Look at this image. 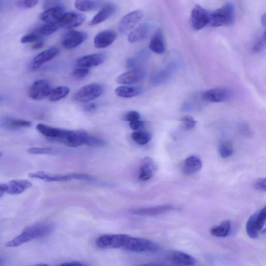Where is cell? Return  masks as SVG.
<instances>
[{
  "label": "cell",
  "instance_id": "7a4b0ae2",
  "mask_svg": "<svg viewBox=\"0 0 266 266\" xmlns=\"http://www.w3.org/2000/svg\"><path fill=\"white\" fill-rule=\"evenodd\" d=\"M236 9L234 3L229 1L222 7L209 12L207 25L212 27L231 26L235 23Z\"/></svg>",
  "mask_w": 266,
  "mask_h": 266
},
{
  "label": "cell",
  "instance_id": "c3c4849f",
  "mask_svg": "<svg viewBox=\"0 0 266 266\" xmlns=\"http://www.w3.org/2000/svg\"><path fill=\"white\" fill-rule=\"evenodd\" d=\"M145 122L140 120L130 122V127L131 129L134 131H138L145 126Z\"/></svg>",
  "mask_w": 266,
  "mask_h": 266
},
{
  "label": "cell",
  "instance_id": "836d02e7",
  "mask_svg": "<svg viewBox=\"0 0 266 266\" xmlns=\"http://www.w3.org/2000/svg\"><path fill=\"white\" fill-rule=\"evenodd\" d=\"M132 138L140 145H145L152 138L151 133L146 131H136L132 134Z\"/></svg>",
  "mask_w": 266,
  "mask_h": 266
},
{
  "label": "cell",
  "instance_id": "e0dca14e",
  "mask_svg": "<svg viewBox=\"0 0 266 266\" xmlns=\"http://www.w3.org/2000/svg\"><path fill=\"white\" fill-rule=\"evenodd\" d=\"M88 133L83 130L69 131L68 134L61 142L70 147H77L85 145Z\"/></svg>",
  "mask_w": 266,
  "mask_h": 266
},
{
  "label": "cell",
  "instance_id": "7c38bea8",
  "mask_svg": "<svg viewBox=\"0 0 266 266\" xmlns=\"http://www.w3.org/2000/svg\"><path fill=\"white\" fill-rule=\"evenodd\" d=\"M232 97V93L227 88L216 87L205 91L203 98L205 101L212 103H220L229 101Z\"/></svg>",
  "mask_w": 266,
  "mask_h": 266
},
{
  "label": "cell",
  "instance_id": "d4e9b609",
  "mask_svg": "<svg viewBox=\"0 0 266 266\" xmlns=\"http://www.w3.org/2000/svg\"><path fill=\"white\" fill-rule=\"evenodd\" d=\"M65 13V9L61 6H55L47 9L42 13L40 19L48 23H56L58 22Z\"/></svg>",
  "mask_w": 266,
  "mask_h": 266
},
{
  "label": "cell",
  "instance_id": "277c9868",
  "mask_svg": "<svg viewBox=\"0 0 266 266\" xmlns=\"http://www.w3.org/2000/svg\"><path fill=\"white\" fill-rule=\"evenodd\" d=\"M123 249L136 253H149L158 251L159 247L149 239L129 236Z\"/></svg>",
  "mask_w": 266,
  "mask_h": 266
},
{
  "label": "cell",
  "instance_id": "681fc988",
  "mask_svg": "<svg viewBox=\"0 0 266 266\" xmlns=\"http://www.w3.org/2000/svg\"><path fill=\"white\" fill-rule=\"evenodd\" d=\"M45 7L47 9L55 6H60V0H46L45 1Z\"/></svg>",
  "mask_w": 266,
  "mask_h": 266
},
{
  "label": "cell",
  "instance_id": "f907efd6",
  "mask_svg": "<svg viewBox=\"0 0 266 266\" xmlns=\"http://www.w3.org/2000/svg\"><path fill=\"white\" fill-rule=\"evenodd\" d=\"M84 110L87 113L94 112L96 109V105L94 103L88 104L84 106Z\"/></svg>",
  "mask_w": 266,
  "mask_h": 266
},
{
  "label": "cell",
  "instance_id": "680465c9",
  "mask_svg": "<svg viewBox=\"0 0 266 266\" xmlns=\"http://www.w3.org/2000/svg\"><path fill=\"white\" fill-rule=\"evenodd\" d=\"M2 5V2L0 1V7H1V5Z\"/></svg>",
  "mask_w": 266,
  "mask_h": 266
},
{
  "label": "cell",
  "instance_id": "cb8c5ba5",
  "mask_svg": "<svg viewBox=\"0 0 266 266\" xmlns=\"http://www.w3.org/2000/svg\"><path fill=\"white\" fill-rule=\"evenodd\" d=\"M151 25L148 22L141 24L137 28L130 33L128 37L129 41L135 43L145 39L149 34Z\"/></svg>",
  "mask_w": 266,
  "mask_h": 266
},
{
  "label": "cell",
  "instance_id": "ab89813d",
  "mask_svg": "<svg viewBox=\"0 0 266 266\" xmlns=\"http://www.w3.org/2000/svg\"><path fill=\"white\" fill-rule=\"evenodd\" d=\"M88 68L79 67L75 69L71 73L73 78L76 80H80L85 78L90 73Z\"/></svg>",
  "mask_w": 266,
  "mask_h": 266
},
{
  "label": "cell",
  "instance_id": "60d3db41",
  "mask_svg": "<svg viewBox=\"0 0 266 266\" xmlns=\"http://www.w3.org/2000/svg\"><path fill=\"white\" fill-rule=\"evenodd\" d=\"M181 121L184 128L186 130H191L196 126L197 121L191 116H186L183 117Z\"/></svg>",
  "mask_w": 266,
  "mask_h": 266
},
{
  "label": "cell",
  "instance_id": "f5cc1de1",
  "mask_svg": "<svg viewBox=\"0 0 266 266\" xmlns=\"http://www.w3.org/2000/svg\"><path fill=\"white\" fill-rule=\"evenodd\" d=\"M44 42L39 40L33 44L32 48L33 50H38L42 48L44 46Z\"/></svg>",
  "mask_w": 266,
  "mask_h": 266
},
{
  "label": "cell",
  "instance_id": "603a6c76",
  "mask_svg": "<svg viewBox=\"0 0 266 266\" xmlns=\"http://www.w3.org/2000/svg\"><path fill=\"white\" fill-rule=\"evenodd\" d=\"M118 9L117 5L109 3L105 4L101 10L94 16L91 21L92 25H96L103 23L108 18L113 16Z\"/></svg>",
  "mask_w": 266,
  "mask_h": 266
},
{
  "label": "cell",
  "instance_id": "2e32d148",
  "mask_svg": "<svg viewBox=\"0 0 266 266\" xmlns=\"http://www.w3.org/2000/svg\"><path fill=\"white\" fill-rule=\"evenodd\" d=\"M107 59L106 55L104 53H98L85 55L76 61V65L79 67L89 68L101 65Z\"/></svg>",
  "mask_w": 266,
  "mask_h": 266
},
{
  "label": "cell",
  "instance_id": "d590c367",
  "mask_svg": "<svg viewBox=\"0 0 266 266\" xmlns=\"http://www.w3.org/2000/svg\"><path fill=\"white\" fill-rule=\"evenodd\" d=\"M220 156L224 159L230 157L234 153V147L229 141H224L220 143L218 148Z\"/></svg>",
  "mask_w": 266,
  "mask_h": 266
},
{
  "label": "cell",
  "instance_id": "816d5d0a",
  "mask_svg": "<svg viewBox=\"0 0 266 266\" xmlns=\"http://www.w3.org/2000/svg\"><path fill=\"white\" fill-rule=\"evenodd\" d=\"M8 191L7 184L0 183V198L2 197Z\"/></svg>",
  "mask_w": 266,
  "mask_h": 266
},
{
  "label": "cell",
  "instance_id": "b9f144b4",
  "mask_svg": "<svg viewBox=\"0 0 266 266\" xmlns=\"http://www.w3.org/2000/svg\"><path fill=\"white\" fill-rule=\"evenodd\" d=\"M170 74V70H165L159 72L156 76L153 77V82L156 84H159L165 82L168 78Z\"/></svg>",
  "mask_w": 266,
  "mask_h": 266
},
{
  "label": "cell",
  "instance_id": "f6af8a7d",
  "mask_svg": "<svg viewBox=\"0 0 266 266\" xmlns=\"http://www.w3.org/2000/svg\"><path fill=\"white\" fill-rule=\"evenodd\" d=\"M140 118V114L136 111H130V112L125 115L123 119L130 123V122L139 120Z\"/></svg>",
  "mask_w": 266,
  "mask_h": 266
},
{
  "label": "cell",
  "instance_id": "8fae6325",
  "mask_svg": "<svg viewBox=\"0 0 266 266\" xmlns=\"http://www.w3.org/2000/svg\"><path fill=\"white\" fill-rule=\"evenodd\" d=\"M146 75L147 71L145 69L137 67L119 75L117 82L121 84H133L142 81Z\"/></svg>",
  "mask_w": 266,
  "mask_h": 266
},
{
  "label": "cell",
  "instance_id": "83f0119b",
  "mask_svg": "<svg viewBox=\"0 0 266 266\" xmlns=\"http://www.w3.org/2000/svg\"><path fill=\"white\" fill-rule=\"evenodd\" d=\"M202 167V162L201 159L197 156H192L185 160L183 171L185 175H193L200 170Z\"/></svg>",
  "mask_w": 266,
  "mask_h": 266
},
{
  "label": "cell",
  "instance_id": "52a82bcc",
  "mask_svg": "<svg viewBox=\"0 0 266 266\" xmlns=\"http://www.w3.org/2000/svg\"><path fill=\"white\" fill-rule=\"evenodd\" d=\"M128 236L124 234L104 235L97 238L96 245L102 249H124Z\"/></svg>",
  "mask_w": 266,
  "mask_h": 266
},
{
  "label": "cell",
  "instance_id": "4316f807",
  "mask_svg": "<svg viewBox=\"0 0 266 266\" xmlns=\"http://www.w3.org/2000/svg\"><path fill=\"white\" fill-rule=\"evenodd\" d=\"M150 49L157 54H162L165 52V45L163 32L158 28L154 33L149 44Z\"/></svg>",
  "mask_w": 266,
  "mask_h": 266
},
{
  "label": "cell",
  "instance_id": "30bf717a",
  "mask_svg": "<svg viewBox=\"0 0 266 266\" xmlns=\"http://www.w3.org/2000/svg\"><path fill=\"white\" fill-rule=\"evenodd\" d=\"M51 90L50 85L47 81L39 80L31 85L28 94L32 99L40 101L49 97Z\"/></svg>",
  "mask_w": 266,
  "mask_h": 266
},
{
  "label": "cell",
  "instance_id": "ac0fdd59",
  "mask_svg": "<svg viewBox=\"0 0 266 266\" xmlns=\"http://www.w3.org/2000/svg\"><path fill=\"white\" fill-rule=\"evenodd\" d=\"M59 53V49L55 47H52L43 51L33 60L30 65L31 69L32 71L38 69L43 65L58 56Z\"/></svg>",
  "mask_w": 266,
  "mask_h": 266
},
{
  "label": "cell",
  "instance_id": "ba28073f",
  "mask_svg": "<svg viewBox=\"0 0 266 266\" xmlns=\"http://www.w3.org/2000/svg\"><path fill=\"white\" fill-rule=\"evenodd\" d=\"M86 32L70 30L66 32L62 39V46L65 49L71 50L80 45L87 38Z\"/></svg>",
  "mask_w": 266,
  "mask_h": 266
},
{
  "label": "cell",
  "instance_id": "7402d4cb",
  "mask_svg": "<svg viewBox=\"0 0 266 266\" xmlns=\"http://www.w3.org/2000/svg\"><path fill=\"white\" fill-rule=\"evenodd\" d=\"M156 170V165L153 160L149 157L144 158L140 168L139 180L141 181H147L150 180Z\"/></svg>",
  "mask_w": 266,
  "mask_h": 266
},
{
  "label": "cell",
  "instance_id": "44dd1931",
  "mask_svg": "<svg viewBox=\"0 0 266 266\" xmlns=\"http://www.w3.org/2000/svg\"><path fill=\"white\" fill-rule=\"evenodd\" d=\"M31 125L30 121L10 117H5L0 120V127L6 130H18L29 128Z\"/></svg>",
  "mask_w": 266,
  "mask_h": 266
},
{
  "label": "cell",
  "instance_id": "1f68e13d",
  "mask_svg": "<svg viewBox=\"0 0 266 266\" xmlns=\"http://www.w3.org/2000/svg\"><path fill=\"white\" fill-rule=\"evenodd\" d=\"M231 222L229 220H224L219 225L215 226L210 229V233L216 237H226L230 231Z\"/></svg>",
  "mask_w": 266,
  "mask_h": 266
},
{
  "label": "cell",
  "instance_id": "ee69618b",
  "mask_svg": "<svg viewBox=\"0 0 266 266\" xmlns=\"http://www.w3.org/2000/svg\"><path fill=\"white\" fill-rule=\"evenodd\" d=\"M41 36L39 33L36 32H33L29 33V34L24 36L21 39V42L22 43H29L33 42H36L40 40Z\"/></svg>",
  "mask_w": 266,
  "mask_h": 266
},
{
  "label": "cell",
  "instance_id": "9f6ffc18",
  "mask_svg": "<svg viewBox=\"0 0 266 266\" xmlns=\"http://www.w3.org/2000/svg\"><path fill=\"white\" fill-rule=\"evenodd\" d=\"M4 260L2 259H0V265H2L4 263Z\"/></svg>",
  "mask_w": 266,
  "mask_h": 266
},
{
  "label": "cell",
  "instance_id": "f546056e",
  "mask_svg": "<svg viewBox=\"0 0 266 266\" xmlns=\"http://www.w3.org/2000/svg\"><path fill=\"white\" fill-rule=\"evenodd\" d=\"M142 92V88L139 86H121L117 87L115 94L121 98H132L137 96Z\"/></svg>",
  "mask_w": 266,
  "mask_h": 266
},
{
  "label": "cell",
  "instance_id": "bcb514c9",
  "mask_svg": "<svg viewBox=\"0 0 266 266\" xmlns=\"http://www.w3.org/2000/svg\"><path fill=\"white\" fill-rule=\"evenodd\" d=\"M38 3V0H19L18 4L21 7L30 8L35 7Z\"/></svg>",
  "mask_w": 266,
  "mask_h": 266
},
{
  "label": "cell",
  "instance_id": "6da1fadb",
  "mask_svg": "<svg viewBox=\"0 0 266 266\" xmlns=\"http://www.w3.org/2000/svg\"><path fill=\"white\" fill-rule=\"evenodd\" d=\"M54 229L55 225L51 223H41L29 226L20 235L8 241L6 247L16 248L32 240L46 237Z\"/></svg>",
  "mask_w": 266,
  "mask_h": 266
},
{
  "label": "cell",
  "instance_id": "4dcf8cb0",
  "mask_svg": "<svg viewBox=\"0 0 266 266\" xmlns=\"http://www.w3.org/2000/svg\"><path fill=\"white\" fill-rule=\"evenodd\" d=\"M103 4L102 0H76L75 7L81 12H89L101 7Z\"/></svg>",
  "mask_w": 266,
  "mask_h": 266
},
{
  "label": "cell",
  "instance_id": "7dc6e473",
  "mask_svg": "<svg viewBox=\"0 0 266 266\" xmlns=\"http://www.w3.org/2000/svg\"><path fill=\"white\" fill-rule=\"evenodd\" d=\"M254 187L258 191L265 192L266 189V179L264 178L257 180L255 182Z\"/></svg>",
  "mask_w": 266,
  "mask_h": 266
},
{
  "label": "cell",
  "instance_id": "d6a6232c",
  "mask_svg": "<svg viewBox=\"0 0 266 266\" xmlns=\"http://www.w3.org/2000/svg\"><path fill=\"white\" fill-rule=\"evenodd\" d=\"M70 92V88L66 86H61L51 90L49 99L51 102H58L65 98Z\"/></svg>",
  "mask_w": 266,
  "mask_h": 266
},
{
  "label": "cell",
  "instance_id": "e575fe53",
  "mask_svg": "<svg viewBox=\"0 0 266 266\" xmlns=\"http://www.w3.org/2000/svg\"><path fill=\"white\" fill-rule=\"evenodd\" d=\"M60 28L58 22L56 23H48L41 27L37 32L41 36H50Z\"/></svg>",
  "mask_w": 266,
  "mask_h": 266
},
{
  "label": "cell",
  "instance_id": "11a10c76",
  "mask_svg": "<svg viewBox=\"0 0 266 266\" xmlns=\"http://www.w3.org/2000/svg\"><path fill=\"white\" fill-rule=\"evenodd\" d=\"M266 14L265 13L262 16L261 18L262 21V24L264 26H266Z\"/></svg>",
  "mask_w": 266,
  "mask_h": 266
},
{
  "label": "cell",
  "instance_id": "db71d44e",
  "mask_svg": "<svg viewBox=\"0 0 266 266\" xmlns=\"http://www.w3.org/2000/svg\"><path fill=\"white\" fill-rule=\"evenodd\" d=\"M62 265H66V266H86L87 264H84L79 262H71L69 263H66L62 264Z\"/></svg>",
  "mask_w": 266,
  "mask_h": 266
},
{
  "label": "cell",
  "instance_id": "f1b7e54d",
  "mask_svg": "<svg viewBox=\"0 0 266 266\" xmlns=\"http://www.w3.org/2000/svg\"><path fill=\"white\" fill-rule=\"evenodd\" d=\"M7 194L17 195L22 194L28 190L32 186V184L27 180H13L8 184Z\"/></svg>",
  "mask_w": 266,
  "mask_h": 266
},
{
  "label": "cell",
  "instance_id": "74e56055",
  "mask_svg": "<svg viewBox=\"0 0 266 266\" xmlns=\"http://www.w3.org/2000/svg\"><path fill=\"white\" fill-rule=\"evenodd\" d=\"M146 56V53L144 51L140 52L136 57L129 58L127 61L128 68L134 69L139 67L140 64Z\"/></svg>",
  "mask_w": 266,
  "mask_h": 266
},
{
  "label": "cell",
  "instance_id": "91938a15",
  "mask_svg": "<svg viewBox=\"0 0 266 266\" xmlns=\"http://www.w3.org/2000/svg\"><path fill=\"white\" fill-rule=\"evenodd\" d=\"M0 101H1V97H0Z\"/></svg>",
  "mask_w": 266,
  "mask_h": 266
},
{
  "label": "cell",
  "instance_id": "9a60e30c",
  "mask_svg": "<svg viewBox=\"0 0 266 266\" xmlns=\"http://www.w3.org/2000/svg\"><path fill=\"white\" fill-rule=\"evenodd\" d=\"M37 130L42 135L48 139L55 142H61V141L68 134L69 130L54 128L43 124H39Z\"/></svg>",
  "mask_w": 266,
  "mask_h": 266
},
{
  "label": "cell",
  "instance_id": "d6986e66",
  "mask_svg": "<svg viewBox=\"0 0 266 266\" xmlns=\"http://www.w3.org/2000/svg\"><path fill=\"white\" fill-rule=\"evenodd\" d=\"M176 208L173 205L165 204L134 209L132 213L142 216H156L172 211Z\"/></svg>",
  "mask_w": 266,
  "mask_h": 266
},
{
  "label": "cell",
  "instance_id": "ffe728a7",
  "mask_svg": "<svg viewBox=\"0 0 266 266\" xmlns=\"http://www.w3.org/2000/svg\"><path fill=\"white\" fill-rule=\"evenodd\" d=\"M117 35L112 30H104L98 33L94 38L95 47L97 49L106 48L115 42Z\"/></svg>",
  "mask_w": 266,
  "mask_h": 266
},
{
  "label": "cell",
  "instance_id": "6f0895ef",
  "mask_svg": "<svg viewBox=\"0 0 266 266\" xmlns=\"http://www.w3.org/2000/svg\"><path fill=\"white\" fill-rule=\"evenodd\" d=\"M2 156V154L1 152H0V158H1Z\"/></svg>",
  "mask_w": 266,
  "mask_h": 266
},
{
  "label": "cell",
  "instance_id": "8992f818",
  "mask_svg": "<svg viewBox=\"0 0 266 266\" xmlns=\"http://www.w3.org/2000/svg\"><path fill=\"white\" fill-rule=\"evenodd\" d=\"M103 91L104 88L101 84L91 83L85 85L77 91L74 95V99L80 103L91 102L101 96Z\"/></svg>",
  "mask_w": 266,
  "mask_h": 266
},
{
  "label": "cell",
  "instance_id": "3957f363",
  "mask_svg": "<svg viewBox=\"0 0 266 266\" xmlns=\"http://www.w3.org/2000/svg\"><path fill=\"white\" fill-rule=\"evenodd\" d=\"M29 176L30 178L39 179L46 182H66L72 180L93 181L94 180L91 176L83 173L50 174L39 171L30 173Z\"/></svg>",
  "mask_w": 266,
  "mask_h": 266
},
{
  "label": "cell",
  "instance_id": "4fadbf2b",
  "mask_svg": "<svg viewBox=\"0 0 266 266\" xmlns=\"http://www.w3.org/2000/svg\"><path fill=\"white\" fill-rule=\"evenodd\" d=\"M208 13L209 12L200 5L195 6L191 14L192 25L194 29L201 30L207 25Z\"/></svg>",
  "mask_w": 266,
  "mask_h": 266
},
{
  "label": "cell",
  "instance_id": "5b68a950",
  "mask_svg": "<svg viewBox=\"0 0 266 266\" xmlns=\"http://www.w3.org/2000/svg\"><path fill=\"white\" fill-rule=\"evenodd\" d=\"M266 221V207H264L249 218L246 225L248 236L252 239L257 238L259 232L263 229Z\"/></svg>",
  "mask_w": 266,
  "mask_h": 266
},
{
  "label": "cell",
  "instance_id": "f35d334b",
  "mask_svg": "<svg viewBox=\"0 0 266 266\" xmlns=\"http://www.w3.org/2000/svg\"><path fill=\"white\" fill-rule=\"evenodd\" d=\"M28 152L33 154H49L57 155L60 152L59 150L53 148H31Z\"/></svg>",
  "mask_w": 266,
  "mask_h": 266
},
{
  "label": "cell",
  "instance_id": "8d00e7d4",
  "mask_svg": "<svg viewBox=\"0 0 266 266\" xmlns=\"http://www.w3.org/2000/svg\"><path fill=\"white\" fill-rule=\"evenodd\" d=\"M107 145V142L105 140L91 135L88 133L85 145L93 147H103Z\"/></svg>",
  "mask_w": 266,
  "mask_h": 266
},
{
  "label": "cell",
  "instance_id": "9c48e42d",
  "mask_svg": "<svg viewBox=\"0 0 266 266\" xmlns=\"http://www.w3.org/2000/svg\"><path fill=\"white\" fill-rule=\"evenodd\" d=\"M141 10H136L127 14L121 19L119 24V31L127 33L134 28L143 18Z\"/></svg>",
  "mask_w": 266,
  "mask_h": 266
},
{
  "label": "cell",
  "instance_id": "5bb4252c",
  "mask_svg": "<svg viewBox=\"0 0 266 266\" xmlns=\"http://www.w3.org/2000/svg\"><path fill=\"white\" fill-rule=\"evenodd\" d=\"M85 20V16L76 12L65 13L58 24L60 28L71 29L81 25Z\"/></svg>",
  "mask_w": 266,
  "mask_h": 266
},
{
  "label": "cell",
  "instance_id": "7bdbcfd3",
  "mask_svg": "<svg viewBox=\"0 0 266 266\" xmlns=\"http://www.w3.org/2000/svg\"><path fill=\"white\" fill-rule=\"evenodd\" d=\"M266 31H265L262 37L258 39V40L254 44L252 48V50L254 52L258 53L263 49L266 43Z\"/></svg>",
  "mask_w": 266,
  "mask_h": 266
},
{
  "label": "cell",
  "instance_id": "484cf974",
  "mask_svg": "<svg viewBox=\"0 0 266 266\" xmlns=\"http://www.w3.org/2000/svg\"><path fill=\"white\" fill-rule=\"evenodd\" d=\"M171 262L179 266H193L196 263L195 259L191 255L180 251L172 252L169 257Z\"/></svg>",
  "mask_w": 266,
  "mask_h": 266
}]
</instances>
